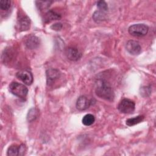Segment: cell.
I'll return each mask as SVG.
<instances>
[{
    "label": "cell",
    "mask_w": 156,
    "mask_h": 156,
    "mask_svg": "<svg viewBox=\"0 0 156 156\" xmlns=\"http://www.w3.org/2000/svg\"><path fill=\"white\" fill-rule=\"evenodd\" d=\"M96 95L103 99L112 101L114 99L115 94L111 86L105 81L100 80L98 82L95 89Z\"/></svg>",
    "instance_id": "obj_1"
},
{
    "label": "cell",
    "mask_w": 156,
    "mask_h": 156,
    "mask_svg": "<svg viewBox=\"0 0 156 156\" xmlns=\"http://www.w3.org/2000/svg\"><path fill=\"white\" fill-rule=\"evenodd\" d=\"M9 90L12 94L23 99L26 98L28 93V89L24 85L16 82H12L9 86Z\"/></svg>",
    "instance_id": "obj_2"
},
{
    "label": "cell",
    "mask_w": 156,
    "mask_h": 156,
    "mask_svg": "<svg viewBox=\"0 0 156 156\" xmlns=\"http://www.w3.org/2000/svg\"><path fill=\"white\" fill-rule=\"evenodd\" d=\"M135 108V104L134 101L127 98L122 99L118 105V110L120 112L126 114L132 113L134 112Z\"/></svg>",
    "instance_id": "obj_3"
},
{
    "label": "cell",
    "mask_w": 156,
    "mask_h": 156,
    "mask_svg": "<svg viewBox=\"0 0 156 156\" xmlns=\"http://www.w3.org/2000/svg\"><path fill=\"white\" fill-rule=\"evenodd\" d=\"M149 28L144 24H135L129 27V33L134 37H143L148 32Z\"/></svg>",
    "instance_id": "obj_4"
},
{
    "label": "cell",
    "mask_w": 156,
    "mask_h": 156,
    "mask_svg": "<svg viewBox=\"0 0 156 156\" xmlns=\"http://www.w3.org/2000/svg\"><path fill=\"white\" fill-rule=\"evenodd\" d=\"M30 21L29 18L24 13H20L18 15L16 27L20 31H26L29 29Z\"/></svg>",
    "instance_id": "obj_5"
},
{
    "label": "cell",
    "mask_w": 156,
    "mask_h": 156,
    "mask_svg": "<svg viewBox=\"0 0 156 156\" xmlns=\"http://www.w3.org/2000/svg\"><path fill=\"white\" fill-rule=\"evenodd\" d=\"M127 51L133 55H139L141 52V47L140 43L135 40H129L126 44Z\"/></svg>",
    "instance_id": "obj_6"
},
{
    "label": "cell",
    "mask_w": 156,
    "mask_h": 156,
    "mask_svg": "<svg viewBox=\"0 0 156 156\" xmlns=\"http://www.w3.org/2000/svg\"><path fill=\"white\" fill-rule=\"evenodd\" d=\"M26 150V146L21 144L19 146L16 144L11 145L7 149V154L9 156H16V155H23Z\"/></svg>",
    "instance_id": "obj_7"
},
{
    "label": "cell",
    "mask_w": 156,
    "mask_h": 156,
    "mask_svg": "<svg viewBox=\"0 0 156 156\" xmlns=\"http://www.w3.org/2000/svg\"><path fill=\"white\" fill-rule=\"evenodd\" d=\"M16 77L18 79L21 80L24 84L30 85L33 82V76L30 71L27 70H23L16 73Z\"/></svg>",
    "instance_id": "obj_8"
},
{
    "label": "cell",
    "mask_w": 156,
    "mask_h": 156,
    "mask_svg": "<svg viewBox=\"0 0 156 156\" xmlns=\"http://www.w3.org/2000/svg\"><path fill=\"white\" fill-rule=\"evenodd\" d=\"M65 55L71 61H77L82 57V53L77 49L73 47H69L65 49Z\"/></svg>",
    "instance_id": "obj_9"
},
{
    "label": "cell",
    "mask_w": 156,
    "mask_h": 156,
    "mask_svg": "<svg viewBox=\"0 0 156 156\" xmlns=\"http://www.w3.org/2000/svg\"><path fill=\"white\" fill-rule=\"evenodd\" d=\"M91 104V101L85 96H81L78 98L76 101V108L79 110H85L87 109Z\"/></svg>",
    "instance_id": "obj_10"
},
{
    "label": "cell",
    "mask_w": 156,
    "mask_h": 156,
    "mask_svg": "<svg viewBox=\"0 0 156 156\" xmlns=\"http://www.w3.org/2000/svg\"><path fill=\"white\" fill-rule=\"evenodd\" d=\"M60 77V73L56 69H49L46 71L47 84L50 85Z\"/></svg>",
    "instance_id": "obj_11"
},
{
    "label": "cell",
    "mask_w": 156,
    "mask_h": 156,
    "mask_svg": "<svg viewBox=\"0 0 156 156\" xmlns=\"http://www.w3.org/2000/svg\"><path fill=\"white\" fill-rule=\"evenodd\" d=\"M25 44L29 49H33L38 47L40 44V41L38 37L35 36H30L26 40Z\"/></svg>",
    "instance_id": "obj_12"
},
{
    "label": "cell",
    "mask_w": 156,
    "mask_h": 156,
    "mask_svg": "<svg viewBox=\"0 0 156 156\" xmlns=\"http://www.w3.org/2000/svg\"><path fill=\"white\" fill-rule=\"evenodd\" d=\"M61 18V15L58 13L53 11V10H49L46 14L44 17V20L46 22H50L53 20H57Z\"/></svg>",
    "instance_id": "obj_13"
},
{
    "label": "cell",
    "mask_w": 156,
    "mask_h": 156,
    "mask_svg": "<svg viewBox=\"0 0 156 156\" xmlns=\"http://www.w3.org/2000/svg\"><path fill=\"white\" fill-rule=\"evenodd\" d=\"M144 118V116L143 115H139L134 118H129L126 120V124L129 126H132L136 125L141 122V121H143Z\"/></svg>",
    "instance_id": "obj_14"
},
{
    "label": "cell",
    "mask_w": 156,
    "mask_h": 156,
    "mask_svg": "<svg viewBox=\"0 0 156 156\" xmlns=\"http://www.w3.org/2000/svg\"><path fill=\"white\" fill-rule=\"evenodd\" d=\"M93 18L96 22L99 23V22L105 20L107 17L104 12L99 10V11L94 12V13L93 15Z\"/></svg>",
    "instance_id": "obj_15"
},
{
    "label": "cell",
    "mask_w": 156,
    "mask_h": 156,
    "mask_svg": "<svg viewBox=\"0 0 156 156\" xmlns=\"http://www.w3.org/2000/svg\"><path fill=\"white\" fill-rule=\"evenodd\" d=\"M94 121H95V118L91 114L85 115L82 119V122L83 124L86 126H89L92 125L94 123Z\"/></svg>",
    "instance_id": "obj_16"
},
{
    "label": "cell",
    "mask_w": 156,
    "mask_h": 156,
    "mask_svg": "<svg viewBox=\"0 0 156 156\" xmlns=\"http://www.w3.org/2000/svg\"><path fill=\"white\" fill-rule=\"evenodd\" d=\"M38 115V111L36 108H32L30 109L28 112L27 115V119L29 122H32L34 120H35L37 116Z\"/></svg>",
    "instance_id": "obj_17"
},
{
    "label": "cell",
    "mask_w": 156,
    "mask_h": 156,
    "mask_svg": "<svg viewBox=\"0 0 156 156\" xmlns=\"http://www.w3.org/2000/svg\"><path fill=\"white\" fill-rule=\"evenodd\" d=\"M35 2L38 9L40 10H43L47 9L49 6V4L51 3V2L50 1H36Z\"/></svg>",
    "instance_id": "obj_18"
},
{
    "label": "cell",
    "mask_w": 156,
    "mask_h": 156,
    "mask_svg": "<svg viewBox=\"0 0 156 156\" xmlns=\"http://www.w3.org/2000/svg\"><path fill=\"white\" fill-rule=\"evenodd\" d=\"M11 5V1L9 0H1L0 1V8L2 10H7Z\"/></svg>",
    "instance_id": "obj_19"
},
{
    "label": "cell",
    "mask_w": 156,
    "mask_h": 156,
    "mask_svg": "<svg viewBox=\"0 0 156 156\" xmlns=\"http://www.w3.org/2000/svg\"><path fill=\"white\" fill-rule=\"evenodd\" d=\"M97 7L99 10L102 12H106L108 10V5L104 1H99L97 2Z\"/></svg>",
    "instance_id": "obj_20"
},
{
    "label": "cell",
    "mask_w": 156,
    "mask_h": 156,
    "mask_svg": "<svg viewBox=\"0 0 156 156\" xmlns=\"http://www.w3.org/2000/svg\"><path fill=\"white\" fill-rule=\"evenodd\" d=\"M141 95L143 96H147L151 94V90L149 87H142L141 88Z\"/></svg>",
    "instance_id": "obj_21"
},
{
    "label": "cell",
    "mask_w": 156,
    "mask_h": 156,
    "mask_svg": "<svg viewBox=\"0 0 156 156\" xmlns=\"http://www.w3.org/2000/svg\"><path fill=\"white\" fill-rule=\"evenodd\" d=\"M51 28L55 30H60L62 28V24L61 23H55L51 26Z\"/></svg>",
    "instance_id": "obj_22"
}]
</instances>
